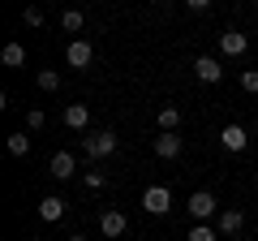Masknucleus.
<instances>
[{"instance_id":"f257e3e1","label":"nucleus","mask_w":258,"mask_h":241,"mask_svg":"<svg viewBox=\"0 0 258 241\" xmlns=\"http://www.w3.org/2000/svg\"><path fill=\"white\" fill-rule=\"evenodd\" d=\"M189 215H194V224H207L215 215V194L211 190H194L189 194Z\"/></svg>"},{"instance_id":"423d86ee","label":"nucleus","mask_w":258,"mask_h":241,"mask_svg":"<svg viewBox=\"0 0 258 241\" xmlns=\"http://www.w3.org/2000/svg\"><path fill=\"white\" fill-rule=\"evenodd\" d=\"M245 142H249V134L241 130V125H224V134H220L224 151H245Z\"/></svg>"},{"instance_id":"4468645a","label":"nucleus","mask_w":258,"mask_h":241,"mask_svg":"<svg viewBox=\"0 0 258 241\" xmlns=\"http://www.w3.org/2000/svg\"><path fill=\"white\" fill-rule=\"evenodd\" d=\"M241 228H245V215H241V211H224L220 215V232L232 237V232H241Z\"/></svg>"},{"instance_id":"a211bd4d","label":"nucleus","mask_w":258,"mask_h":241,"mask_svg":"<svg viewBox=\"0 0 258 241\" xmlns=\"http://www.w3.org/2000/svg\"><path fill=\"white\" fill-rule=\"evenodd\" d=\"M185 241H215V228H207V224H194Z\"/></svg>"},{"instance_id":"39448f33","label":"nucleus","mask_w":258,"mask_h":241,"mask_svg":"<svg viewBox=\"0 0 258 241\" xmlns=\"http://www.w3.org/2000/svg\"><path fill=\"white\" fill-rule=\"evenodd\" d=\"M194 74H198V82H220L224 69H220L215 56H198V61H194Z\"/></svg>"},{"instance_id":"f03ea898","label":"nucleus","mask_w":258,"mask_h":241,"mask_svg":"<svg viewBox=\"0 0 258 241\" xmlns=\"http://www.w3.org/2000/svg\"><path fill=\"white\" fill-rule=\"evenodd\" d=\"M82 151L91 159H103V155H112V151H116V134L112 130H99V134H91V138L82 142Z\"/></svg>"},{"instance_id":"2eb2a0df","label":"nucleus","mask_w":258,"mask_h":241,"mask_svg":"<svg viewBox=\"0 0 258 241\" xmlns=\"http://www.w3.org/2000/svg\"><path fill=\"white\" fill-rule=\"evenodd\" d=\"M176 125H181V112L176 108H159V134H176Z\"/></svg>"},{"instance_id":"ddd939ff","label":"nucleus","mask_w":258,"mask_h":241,"mask_svg":"<svg viewBox=\"0 0 258 241\" xmlns=\"http://www.w3.org/2000/svg\"><path fill=\"white\" fill-rule=\"evenodd\" d=\"M0 61H5L9 69L26 65V47H22V43H5V52H0Z\"/></svg>"},{"instance_id":"dca6fc26","label":"nucleus","mask_w":258,"mask_h":241,"mask_svg":"<svg viewBox=\"0 0 258 241\" xmlns=\"http://www.w3.org/2000/svg\"><path fill=\"white\" fill-rule=\"evenodd\" d=\"M26 151H30V138H26V134H9V155H26Z\"/></svg>"},{"instance_id":"aec40b11","label":"nucleus","mask_w":258,"mask_h":241,"mask_svg":"<svg viewBox=\"0 0 258 241\" xmlns=\"http://www.w3.org/2000/svg\"><path fill=\"white\" fill-rule=\"evenodd\" d=\"M43 120H47V116H43L39 108H30V112H26V125H30V130H43Z\"/></svg>"},{"instance_id":"393cba45","label":"nucleus","mask_w":258,"mask_h":241,"mask_svg":"<svg viewBox=\"0 0 258 241\" xmlns=\"http://www.w3.org/2000/svg\"><path fill=\"white\" fill-rule=\"evenodd\" d=\"M30 241H43V237H30Z\"/></svg>"},{"instance_id":"0eeeda50","label":"nucleus","mask_w":258,"mask_h":241,"mask_svg":"<svg viewBox=\"0 0 258 241\" xmlns=\"http://www.w3.org/2000/svg\"><path fill=\"white\" fill-rule=\"evenodd\" d=\"M245 47H249V39L241 35V30H224V35H220V52L224 56H241Z\"/></svg>"},{"instance_id":"6ab92c4d","label":"nucleus","mask_w":258,"mask_h":241,"mask_svg":"<svg viewBox=\"0 0 258 241\" xmlns=\"http://www.w3.org/2000/svg\"><path fill=\"white\" fill-rule=\"evenodd\" d=\"M39 86H43V91H56V86H60V74H56V69H43V74H39Z\"/></svg>"},{"instance_id":"9d476101","label":"nucleus","mask_w":258,"mask_h":241,"mask_svg":"<svg viewBox=\"0 0 258 241\" xmlns=\"http://www.w3.org/2000/svg\"><path fill=\"white\" fill-rule=\"evenodd\" d=\"M155 155L159 159H176L181 155V138H176V134H159L155 138Z\"/></svg>"},{"instance_id":"a878e982","label":"nucleus","mask_w":258,"mask_h":241,"mask_svg":"<svg viewBox=\"0 0 258 241\" xmlns=\"http://www.w3.org/2000/svg\"><path fill=\"white\" fill-rule=\"evenodd\" d=\"M254 134H258V125H254Z\"/></svg>"},{"instance_id":"5701e85b","label":"nucleus","mask_w":258,"mask_h":241,"mask_svg":"<svg viewBox=\"0 0 258 241\" xmlns=\"http://www.w3.org/2000/svg\"><path fill=\"white\" fill-rule=\"evenodd\" d=\"M207 5H211V0H185V9H189V13H207Z\"/></svg>"},{"instance_id":"20e7f679","label":"nucleus","mask_w":258,"mask_h":241,"mask_svg":"<svg viewBox=\"0 0 258 241\" xmlns=\"http://www.w3.org/2000/svg\"><path fill=\"white\" fill-rule=\"evenodd\" d=\"M64 61H69L74 69H86V65L95 61V47L86 43V39H74V43H69V52H64Z\"/></svg>"},{"instance_id":"7ed1b4c3","label":"nucleus","mask_w":258,"mask_h":241,"mask_svg":"<svg viewBox=\"0 0 258 241\" xmlns=\"http://www.w3.org/2000/svg\"><path fill=\"white\" fill-rule=\"evenodd\" d=\"M142 207H147L151 215H168V211H172V194H168V186H151L147 194H142Z\"/></svg>"},{"instance_id":"9b49d317","label":"nucleus","mask_w":258,"mask_h":241,"mask_svg":"<svg viewBox=\"0 0 258 241\" xmlns=\"http://www.w3.org/2000/svg\"><path fill=\"white\" fill-rule=\"evenodd\" d=\"M86 120H91V108H86V103H69V108H64V125H69V130H86Z\"/></svg>"},{"instance_id":"f8f14e48","label":"nucleus","mask_w":258,"mask_h":241,"mask_svg":"<svg viewBox=\"0 0 258 241\" xmlns=\"http://www.w3.org/2000/svg\"><path fill=\"white\" fill-rule=\"evenodd\" d=\"M99 228H103V237H125V215L120 211H103Z\"/></svg>"},{"instance_id":"f3484780","label":"nucleus","mask_w":258,"mask_h":241,"mask_svg":"<svg viewBox=\"0 0 258 241\" xmlns=\"http://www.w3.org/2000/svg\"><path fill=\"white\" fill-rule=\"evenodd\" d=\"M60 26L64 30H82V13H78V9H64L60 13Z\"/></svg>"},{"instance_id":"b1692460","label":"nucleus","mask_w":258,"mask_h":241,"mask_svg":"<svg viewBox=\"0 0 258 241\" xmlns=\"http://www.w3.org/2000/svg\"><path fill=\"white\" fill-rule=\"evenodd\" d=\"M69 241H86V237H82V232H78V237H69Z\"/></svg>"},{"instance_id":"6e6552de","label":"nucleus","mask_w":258,"mask_h":241,"mask_svg":"<svg viewBox=\"0 0 258 241\" xmlns=\"http://www.w3.org/2000/svg\"><path fill=\"white\" fill-rule=\"evenodd\" d=\"M47 172H52L56 181H69V176H74V155H69V151H56L52 164H47Z\"/></svg>"},{"instance_id":"412c9836","label":"nucleus","mask_w":258,"mask_h":241,"mask_svg":"<svg viewBox=\"0 0 258 241\" xmlns=\"http://www.w3.org/2000/svg\"><path fill=\"white\" fill-rule=\"evenodd\" d=\"M241 86H245V91H258V69H245V74H241Z\"/></svg>"},{"instance_id":"1a4fd4ad","label":"nucleus","mask_w":258,"mask_h":241,"mask_svg":"<svg viewBox=\"0 0 258 241\" xmlns=\"http://www.w3.org/2000/svg\"><path fill=\"white\" fill-rule=\"evenodd\" d=\"M64 211H69V203H64V198H56V194H47L43 203H39V215H43L47 224H56V220H60Z\"/></svg>"},{"instance_id":"4be33fe9","label":"nucleus","mask_w":258,"mask_h":241,"mask_svg":"<svg viewBox=\"0 0 258 241\" xmlns=\"http://www.w3.org/2000/svg\"><path fill=\"white\" fill-rule=\"evenodd\" d=\"M82 181H86V190H103V172H86Z\"/></svg>"}]
</instances>
